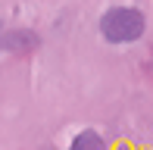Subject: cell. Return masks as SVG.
Instances as JSON below:
<instances>
[{
    "instance_id": "2",
    "label": "cell",
    "mask_w": 153,
    "mask_h": 150,
    "mask_svg": "<svg viewBox=\"0 0 153 150\" xmlns=\"http://www.w3.org/2000/svg\"><path fill=\"white\" fill-rule=\"evenodd\" d=\"M41 47V35L31 28H6L3 31V50L6 56H28Z\"/></svg>"
},
{
    "instance_id": "1",
    "label": "cell",
    "mask_w": 153,
    "mask_h": 150,
    "mask_svg": "<svg viewBox=\"0 0 153 150\" xmlns=\"http://www.w3.org/2000/svg\"><path fill=\"white\" fill-rule=\"evenodd\" d=\"M97 31L106 44L122 47V44H134L147 35V16H144L137 6H109L103 10L100 22H97Z\"/></svg>"
},
{
    "instance_id": "3",
    "label": "cell",
    "mask_w": 153,
    "mask_h": 150,
    "mask_svg": "<svg viewBox=\"0 0 153 150\" xmlns=\"http://www.w3.org/2000/svg\"><path fill=\"white\" fill-rule=\"evenodd\" d=\"M69 150H109V144H106V138H103L100 131L85 128V131H78V134L72 138Z\"/></svg>"
},
{
    "instance_id": "4",
    "label": "cell",
    "mask_w": 153,
    "mask_h": 150,
    "mask_svg": "<svg viewBox=\"0 0 153 150\" xmlns=\"http://www.w3.org/2000/svg\"><path fill=\"white\" fill-rule=\"evenodd\" d=\"M38 150H56V147H50V144H47V147H38Z\"/></svg>"
}]
</instances>
